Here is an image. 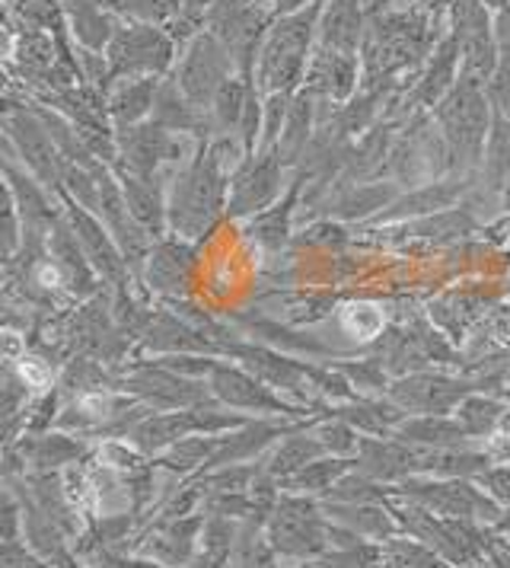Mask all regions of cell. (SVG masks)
Listing matches in <instances>:
<instances>
[{"label":"cell","instance_id":"1","mask_svg":"<svg viewBox=\"0 0 510 568\" xmlns=\"http://www.w3.org/2000/svg\"><path fill=\"white\" fill-rule=\"evenodd\" d=\"M345 326H348L351 333H357L360 338H370L382 326V316L374 311V307L360 304V307H348V313H345Z\"/></svg>","mask_w":510,"mask_h":568},{"label":"cell","instance_id":"2","mask_svg":"<svg viewBox=\"0 0 510 568\" xmlns=\"http://www.w3.org/2000/svg\"><path fill=\"white\" fill-rule=\"evenodd\" d=\"M23 377L32 381V387H42L45 384V367H39L35 362H23Z\"/></svg>","mask_w":510,"mask_h":568}]
</instances>
